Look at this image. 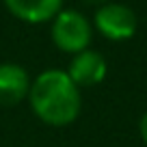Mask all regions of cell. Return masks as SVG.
<instances>
[{
  "mask_svg": "<svg viewBox=\"0 0 147 147\" xmlns=\"http://www.w3.org/2000/svg\"><path fill=\"white\" fill-rule=\"evenodd\" d=\"M67 76L76 87H93V84L102 82L106 76V61L100 52L93 50H82L78 54H74L71 63L67 67Z\"/></svg>",
  "mask_w": 147,
  "mask_h": 147,
  "instance_id": "277c9868",
  "label": "cell"
},
{
  "mask_svg": "<svg viewBox=\"0 0 147 147\" xmlns=\"http://www.w3.org/2000/svg\"><path fill=\"white\" fill-rule=\"evenodd\" d=\"M52 39L61 50L78 54L91 43V24L80 11H59L52 24Z\"/></svg>",
  "mask_w": 147,
  "mask_h": 147,
  "instance_id": "7a4b0ae2",
  "label": "cell"
},
{
  "mask_svg": "<svg viewBox=\"0 0 147 147\" xmlns=\"http://www.w3.org/2000/svg\"><path fill=\"white\" fill-rule=\"evenodd\" d=\"M7 9L24 22H46L61 11L63 0H5Z\"/></svg>",
  "mask_w": 147,
  "mask_h": 147,
  "instance_id": "8992f818",
  "label": "cell"
},
{
  "mask_svg": "<svg viewBox=\"0 0 147 147\" xmlns=\"http://www.w3.org/2000/svg\"><path fill=\"white\" fill-rule=\"evenodd\" d=\"M30 80L24 67L15 63H0V104L13 106L28 95Z\"/></svg>",
  "mask_w": 147,
  "mask_h": 147,
  "instance_id": "5b68a950",
  "label": "cell"
},
{
  "mask_svg": "<svg viewBox=\"0 0 147 147\" xmlns=\"http://www.w3.org/2000/svg\"><path fill=\"white\" fill-rule=\"evenodd\" d=\"M84 2H91V5H97V2H106V0H84Z\"/></svg>",
  "mask_w": 147,
  "mask_h": 147,
  "instance_id": "ba28073f",
  "label": "cell"
},
{
  "mask_svg": "<svg viewBox=\"0 0 147 147\" xmlns=\"http://www.w3.org/2000/svg\"><path fill=\"white\" fill-rule=\"evenodd\" d=\"M141 136H143V141L147 143V113L143 115V119H141Z\"/></svg>",
  "mask_w": 147,
  "mask_h": 147,
  "instance_id": "52a82bcc",
  "label": "cell"
},
{
  "mask_svg": "<svg viewBox=\"0 0 147 147\" xmlns=\"http://www.w3.org/2000/svg\"><path fill=\"white\" fill-rule=\"evenodd\" d=\"M95 26L104 37L113 41H123L136 32L138 20L130 7L119 5V2H106L95 13Z\"/></svg>",
  "mask_w": 147,
  "mask_h": 147,
  "instance_id": "3957f363",
  "label": "cell"
},
{
  "mask_svg": "<svg viewBox=\"0 0 147 147\" xmlns=\"http://www.w3.org/2000/svg\"><path fill=\"white\" fill-rule=\"evenodd\" d=\"M28 100L35 115L50 125H67L80 113V89L61 69L39 74L30 82Z\"/></svg>",
  "mask_w": 147,
  "mask_h": 147,
  "instance_id": "6da1fadb",
  "label": "cell"
}]
</instances>
